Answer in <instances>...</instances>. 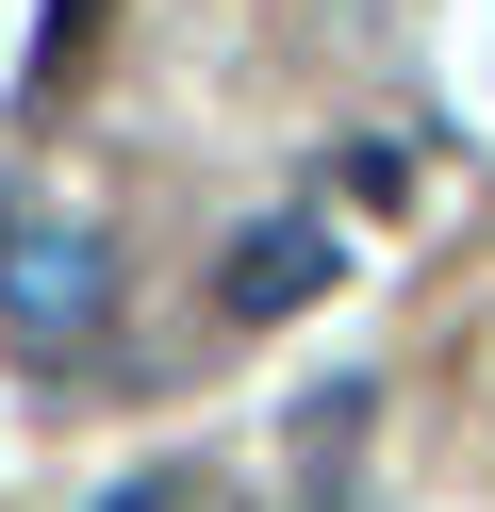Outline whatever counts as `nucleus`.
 Wrapping results in <instances>:
<instances>
[{"label":"nucleus","mask_w":495,"mask_h":512,"mask_svg":"<svg viewBox=\"0 0 495 512\" xmlns=\"http://www.w3.org/2000/svg\"><path fill=\"white\" fill-rule=\"evenodd\" d=\"M99 232L50 199H0V347L17 364H66V347H99Z\"/></svg>","instance_id":"nucleus-1"},{"label":"nucleus","mask_w":495,"mask_h":512,"mask_svg":"<svg viewBox=\"0 0 495 512\" xmlns=\"http://www.w3.org/2000/svg\"><path fill=\"white\" fill-rule=\"evenodd\" d=\"M314 281H330V215H264V232H231V265H215V298H231V314H248V331H264V314H297V298H314Z\"/></svg>","instance_id":"nucleus-2"},{"label":"nucleus","mask_w":495,"mask_h":512,"mask_svg":"<svg viewBox=\"0 0 495 512\" xmlns=\"http://www.w3.org/2000/svg\"><path fill=\"white\" fill-rule=\"evenodd\" d=\"M99 512H215V479H198V463H149V479H116Z\"/></svg>","instance_id":"nucleus-3"},{"label":"nucleus","mask_w":495,"mask_h":512,"mask_svg":"<svg viewBox=\"0 0 495 512\" xmlns=\"http://www.w3.org/2000/svg\"><path fill=\"white\" fill-rule=\"evenodd\" d=\"M83 17H99V0H66V34H83Z\"/></svg>","instance_id":"nucleus-4"}]
</instances>
